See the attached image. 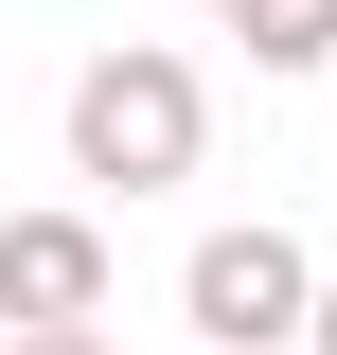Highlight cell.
Returning <instances> with one entry per match:
<instances>
[{
    "instance_id": "2",
    "label": "cell",
    "mask_w": 337,
    "mask_h": 355,
    "mask_svg": "<svg viewBox=\"0 0 337 355\" xmlns=\"http://www.w3.org/2000/svg\"><path fill=\"white\" fill-rule=\"evenodd\" d=\"M302 302H320V249H302V231H196V266H178L196 355H284Z\"/></svg>"
},
{
    "instance_id": "4",
    "label": "cell",
    "mask_w": 337,
    "mask_h": 355,
    "mask_svg": "<svg viewBox=\"0 0 337 355\" xmlns=\"http://www.w3.org/2000/svg\"><path fill=\"white\" fill-rule=\"evenodd\" d=\"M213 36H249V71H337V0H213Z\"/></svg>"
},
{
    "instance_id": "1",
    "label": "cell",
    "mask_w": 337,
    "mask_h": 355,
    "mask_svg": "<svg viewBox=\"0 0 337 355\" xmlns=\"http://www.w3.org/2000/svg\"><path fill=\"white\" fill-rule=\"evenodd\" d=\"M196 160H213V89H196V53L107 36V53L71 71V178H107V196H178Z\"/></svg>"
},
{
    "instance_id": "3",
    "label": "cell",
    "mask_w": 337,
    "mask_h": 355,
    "mask_svg": "<svg viewBox=\"0 0 337 355\" xmlns=\"http://www.w3.org/2000/svg\"><path fill=\"white\" fill-rule=\"evenodd\" d=\"M107 214H0V338L18 320H107Z\"/></svg>"
},
{
    "instance_id": "5",
    "label": "cell",
    "mask_w": 337,
    "mask_h": 355,
    "mask_svg": "<svg viewBox=\"0 0 337 355\" xmlns=\"http://www.w3.org/2000/svg\"><path fill=\"white\" fill-rule=\"evenodd\" d=\"M0 355H125V338H107V320H18Z\"/></svg>"
},
{
    "instance_id": "6",
    "label": "cell",
    "mask_w": 337,
    "mask_h": 355,
    "mask_svg": "<svg viewBox=\"0 0 337 355\" xmlns=\"http://www.w3.org/2000/svg\"><path fill=\"white\" fill-rule=\"evenodd\" d=\"M284 355H337V266H320V302H302V338H284Z\"/></svg>"
}]
</instances>
